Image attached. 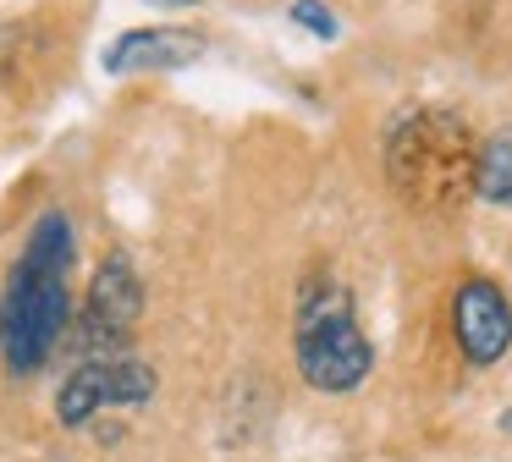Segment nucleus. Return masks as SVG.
Here are the masks:
<instances>
[{
	"instance_id": "4",
	"label": "nucleus",
	"mask_w": 512,
	"mask_h": 462,
	"mask_svg": "<svg viewBox=\"0 0 512 462\" xmlns=\"http://www.w3.org/2000/svg\"><path fill=\"white\" fill-rule=\"evenodd\" d=\"M155 396V369L138 358H94L67 374L56 391V418L67 429H83L100 407H144Z\"/></svg>"
},
{
	"instance_id": "9",
	"label": "nucleus",
	"mask_w": 512,
	"mask_h": 462,
	"mask_svg": "<svg viewBox=\"0 0 512 462\" xmlns=\"http://www.w3.org/2000/svg\"><path fill=\"white\" fill-rule=\"evenodd\" d=\"M298 28H309L314 39H336L342 33V22H336V11L325 6V0H292V11H287Z\"/></svg>"
},
{
	"instance_id": "7",
	"label": "nucleus",
	"mask_w": 512,
	"mask_h": 462,
	"mask_svg": "<svg viewBox=\"0 0 512 462\" xmlns=\"http://www.w3.org/2000/svg\"><path fill=\"white\" fill-rule=\"evenodd\" d=\"M204 55V33L193 28H133L122 39H111L105 50V72H182Z\"/></svg>"
},
{
	"instance_id": "6",
	"label": "nucleus",
	"mask_w": 512,
	"mask_h": 462,
	"mask_svg": "<svg viewBox=\"0 0 512 462\" xmlns=\"http://www.w3.org/2000/svg\"><path fill=\"white\" fill-rule=\"evenodd\" d=\"M452 330H457V347H463L468 363H496L501 352L512 347V303L496 281L485 275H468L452 297Z\"/></svg>"
},
{
	"instance_id": "1",
	"label": "nucleus",
	"mask_w": 512,
	"mask_h": 462,
	"mask_svg": "<svg viewBox=\"0 0 512 462\" xmlns=\"http://www.w3.org/2000/svg\"><path fill=\"white\" fill-rule=\"evenodd\" d=\"M67 270H72V220L50 209L28 231V248L12 270L6 303H0V352H6L12 374H39L56 352L72 314Z\"/></svg>"
},
{
	"instance_id": "10",
	"label": "nucleus",
	"mask_w": 512,
	"mask_h": 462,
	"mask_svg": "<svg viewBox=\"0 0 512 462\" xmlns=\"http://www.w3.org/2000/svg\"><path fill=\"white\" fill-rule=\"evenodd\" d=\"M155 6H199V0H155Z\"/></svg>"
},
{
	"instance_id": "5",
	"label": "nucleus",
	"mask_w": 512,
	"mask_h": 462,
	"mask_svg": "<svg viewBox=\"0 0 512 462\" xmlns=\"http://www.w3.org/2000/svg\"><path fill=\"white\" fill-rule=\"evenodd\" d=\"M144 314V281H138L133 259L111 253L89 281V303H83V341L89 347H122L127 330Z\"/></svg>"
},
{
	"instance_id": "3",
	"label": "nucleus",
	"mask_w": 512,
	"mask_h": 462,
	"mask_svg": "<svg viewBox=\"0 0 512 462\" xmlns=\"http://www.w3.org/2000/svg\"><path fill=\"white\" fill-rule=\"evenodd\" d=\"M292 341H298L303 380H309L314 391H325V396L358 391L364 374H369V363H375V352H369L364 330H358V319H353V297H347V286L331 281V275L303 281L298 336Z\"/></svg>"
},
{
	"instance_id": "8",
	"label": "nucleus",
	"mask_w": 512,
	"mask_h": 462,
	"mask_svg": "<svg viewBox=\"0 0 512 462\" xmlns=\"http://www.w3.org/2000/svg\"><path fill=\"white\" fill-rule=\"evenodd\" d=\"M474 198H485V204H496V209H512V132H496V138L479 143Z\"/></svg>"
},
{
	"instance_id": "2",
	"label": "nucleus",
	"mask_w": 512,
	"mask_h": 462,
	"mask_svg": "<svg viewBox=\"0 0 512 462\" xmlns=\"http://www.w3.org/2000/svg\"><path fill=\"white\" fill-rule=\"evenodd\" d=\"M474 160L479 143L446 110H408L386 143V171L413 209H452L457 198H468L474 193Z\"/></svg>"
}]
</instances>
